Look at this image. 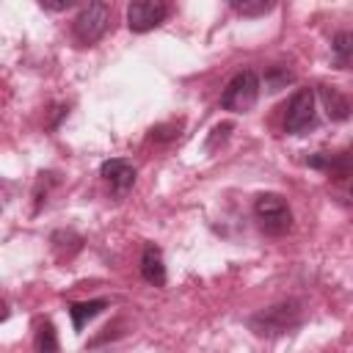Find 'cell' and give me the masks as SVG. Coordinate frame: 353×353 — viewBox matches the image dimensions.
<instances>
[{
	"label": "cell",
	"mask_w": 353,
	"mask_h": 353,
	"mask_svg": "<svg viewBox=\"0 0 353 353\" xmlns=\"http://www.w3.org/2000/svg\"><path fill=\"white\" fill-rule=\"evenodd\" d=\"M303 320V309L298 301H281V303H273L262 312H256L248 325L254 334L259 336H279V334H287L292 328H298Z\"/></svg>",
	"instance_id": "6da1fadb"
},
{
	"label": "cell",
	"mask_w": 353,
	"mask_h": 353,
	"mask_svg": "<svg viewBox=\"0 0 353 353\" xmlns=\"http://www.w3.org/2000/svg\"><path fill=\"white\" fill-rule=\"evenodd\" d=\"M256 99H259V77H256L254 69H243L223 88L221 108L232 110V113H245V110H251L256 105Z\"/></svg>",
	"instance_id": "7a4b0ae2"
},
{
	"label": "cell",
	"mask_w": 353,
	"mask_h": 353,
	"mask_svg": "<svg viewBox=\"0 0 353 353\" xmlns=\"http://www.w3.org/2000/svg\"><path fill=\"white\" fill-rule=\"evenodd\" d=\"M254 215L268 234H287L292 229V210L279 193H262L254 201Z\"/></svg>",
	"instance_id": "3957f363"
},
{
	"label": "cell",
	"mask_w": 353,
	"mask_h": 353,
	"mask_svg": "<svg viewBox=\"0 0 353 353\" xmlns=\"http://www.w3.org/2000/svg\"><path fill=\"white\" fill-rule=\"evenodd\" d=\"M110 28V6L108 3H88L77 17H74V39L80 44H94L99 41Z\"/></svg>",
	"instance_id": "277c9868"
},
{
	"label": "cell",
	"mask_w": 353,
	"mask_h": 353,
	"mask_svg": "<svg viewBox=\"0 0 353 353\" xmlns=\"http://www.w3.org/2000/svg\"><path fill=\"white\" fill-rule=\"evenodd\" d=\"M314 91L312 88H301L292 94L290 108H287V119H284V130L292 135H303L317 124V110H314Z\"/></svg>",
	"instance_id": "5b68a950"
},
{
	"label": "cell",
	"mask_w": 353,
	"mask_h": 353,
	"mask_svg": "<svg viewBox=\"0 0 353 353\" xmlns=\"http://www.w3.org/2000/svg\"><path fill=\"white\" fill-rule=\"evenodd\" d=\"M168 17V6L160 0H135L127 8V25L135 33H146L154 30L157 25H163Z\"/></svg>",
	"instance_id": "8992f818"
},
{
	"label": "cell",
	"mask_w": 353,
	"mask_h": 353,
	"mask_svg": "<svg viewBox=\"0 0 353 353\" xmlns=\"http://www.w3.org/2000/svg\"><path fill=\"white\" fill-rule=\"evenodd\" d=\"M102 176H105V182L110 185V190L121 199V196H127V190L135 185V165L116 157V160L102 163Z\"/></svg>",
	"instance_id": "52a82bcc"
},
{
	"label": "cell",
	"mask_w": 353,
	"mask_h": 353,
	"mask_svg": "<svg viewBox=\"0 0 353 353\" xmlns=\"http://www.w3.org/2000/svg\"><path fill=\"white\" fill-rule=\"evenodd\" d=\"M141 276L154 284V287H163L165 284V265H163V254L157 245H146L143 254H141Z\"/></svg>",
	"instance_id": "ba28073f"
},
{
	"label": "cell",
	"mask_w": 353,
	"mask_h": 353,
	"mask_svg": "<svg viewBox=\"0 0 353 353\" xmlns=\"http://www.w3.org/2000/svg\"><path fill=\"white\" fill-rule=\"evenodd\" d=\"M306 163H309L312 168L328 171L331 176H347V174H350V157H347V152H339V154H325V152H317V154L306 157Z\"/></svg>",
	"instance_id": "9c48e42d"
},
{
	"label": "cell",
	"mask_w": 353,
	"mask_h": 353,
	"mask_svg": "<svg viewBox=\"0 0 353 353\" xmlns=\"http://www.w3.org/2000/svg\"><path fill=\"white\" fill-rule=\"evenodd\" d=\"M320 99H323V105H325L328 119H334V121H345V119L350 116V105H347V99H345L336 88L320 85Z\"/></svg>",
	"instance_id": "30bf717a"
},
{
	"label": "cell",
	"mask_w": 353,
	"mask_h": 353,
	"mask_svg": "<svg viewBox=\"0 0 353 353\" xmlns=\"http://www.w3.org/2000/svg\"><path fill=\"white\" fill-rule=\"evenodd\" d=\"M105 306H108L105 298H94V301H83V303H72V306H69V314H72V325H74V331H83V325H85L91 317H97Z\"/></svg>",
	"instance_id": "8fae6325"
},
{
	"label": "cell",
	"mask_w": 353,
	"mask_h": 353,
	"mask_svg": "<svg viewBox=\"0 0 353 353\" xmlns=\"http://www.w3.org/2000/svg\"><path fill=\"white\" fill-rule=\"evenodd\" d=\"M331 50H334L336 66H339V69H347V66H350V55H353V33H347V30L336 33Z\"/></svg>",
	"instance_id": "7c38bea8"
},
{
	"label": "cell",
	"mask_w": 353,
	"mask_h": 353,
	"mask_svg": "<svg viewBox=\"0 0 353 353\" xmlns=\"http://www.w3.org/2000/svg\"><path fill=\"white\" fill-rule=\"evenodd\" d=\"M36 353H58V336L50 320L41 323L36 331Z\"/></svg>",
	"instance_id": "4fadbf2b"
},
{
	"label": "cell",
	"mask_w": 353,
	"mask_h": 353,
	"mask_svg": "<svg viewBox=\"0 0 353 353\" xmlns=\"http://www.w3.org/2000/svg\"><path fill=\"white\" fill-rule=\"evenodd\" d=\"M232 8L243 17H262L273 8V3H268V0H232Z\"/></svg>",
	"instance_id": "5bb4252c"
},
{
	"label": "cell",
	"mask_w": 353,
	"mask_h": 353,
	"mask_svg": "<svg viewBox=\"0 0 353 353\" xmlns=\"http://www.w3.org/2000/svg\"><path fill=\"white\" fill-rule=\"evenodd\" d=\"M287 83H292V72L290 69H284V66H268L265 69V88L268 91H279Z\"/></svg>",
	"instance_id": "9a60e30c"
},
{
	"label": "cell",
	"mask_w": 353,
	"mask_h": 353,
	"mask_svg": "<svg viewBox=\"0 0 353 353\" xmlns=\"http://www.w3.org/2000/svg\"><path fill=\"white\" fill-rule=\"evenodd\" d=\"M229 130H232V124H229V121H223V124H218V127H212V135H210V141H207V149H212L218 138L223 141V138L229 135Z\"/></svg>",
	"instance_id": "2e32d148"
},
{
	"label": "cell",
	"mask_w": 353,
	"mask_h": 353,
	"mask_svg": "<svg viewBox=\"0 0 353 353\" xmlns=\"http://www.w3.org/2000/svg\"><path fill=\"white\" fill-rule=\"evenodd\" d=\"M72 6H74L72 0H66V3H41L44 11H66V8H72Z\"/></svg>",
	"instance_id": "e0dca14e"
},
{
	"label": "cell",
	"mask_w": 353,
	"mask_h": 353,
	"mask_svg": "<svg viewBox=\"0 0 353 353\" xmlns=\"http://www.w3.org/2000/svg\"><path fill=\"white\" fill-rule=\"evenodd\" d=\"M6 317H8V306H6V301L0 298V323H3Z\"/></svg>",
	"instance_id": "ac0fdd59"
}]
</instances>
